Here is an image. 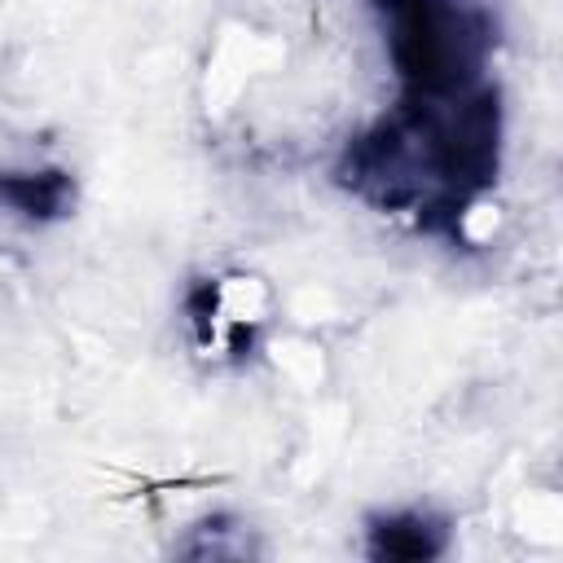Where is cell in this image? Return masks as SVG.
Instances as JSON below:
<instances>
[{
	"instance_id": "cell-3",
	"label": "cell",
	"mask_w": 563,
	"mask_h": 563,
	"mask_svg": "<svg viewBox=\"0 0 563 563\" xmlns=\"http://www.w3.org/2000/svg\"><path fill=\"white\" fill-rule=\"evenodd\" d=\"M444 550V523L418 510L374 519L369 528V554L378 559H431Z\"/></svg>"
},
{
	"instance_id": "cell-2",
	"label": "cell",
	"mask_w": 563,
	"mask_h": 563,
	"mask_svg": "<svg viewBox=\"0 0 563 563\" xmlns=\"http://www.w3.org/2000/svg\"><path fill=\"white\" fill-rule=\"evenodd\" d=\"M75 202V180L57 167L48 172H0V207L31 224L62 220Z\"/></svg>"
},
{
	"instance_id": "cell-1",
	"label": "cell",
	"mask_w": 563,
	"mask_h": 563,
	"mask_svg": "<svg viewBox=\"0 0 563 563\" xmlns=\"http://www.w3.org/2000/svg\"><path fill=\"white\" fill-rule=\"evenodd\" d=\"M383 40L409 97L475 88L488 57V22L466 0H374Z\"/></svg>"
}]
</instances>
